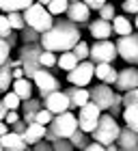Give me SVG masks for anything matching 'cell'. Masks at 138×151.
Here are the masks:
<instances>
[{
  "label": "cell",
  "instance_id": "cell-54",
  "mask_svg": "<svg viewBox=\"0 0 138 151\" xmlns=\"http://www.w3.org/2000/svg\"><path fill=\"white\" fill-rule=\"evenodd\" d=\"M69 2H73V0H69Z\"/></svg>",
  "mask_w": 138,
  "mask_h": 151
},
{
  "label": "cell",
  "instance_id": "cell-5",
  "mask_svg": "<svg viewBox=\"0 0 138 151\" xmlns=\"http://www.w3.org/2000/svg\"><path fill=\"white\" fill-rule=\"evenodd\" d=\"M41 43H22L19 47V60H22V69L26 78H32V73L41 67L39 54H41Z\"/></svg>",
  "mask_w": 138,
  "mask_h": 151
},
{
  "label": "cell",
  "instance_id": "cell-40",
  "mask_svg": "<svg viewBox=\"0 0 138 151\" xmlns=\"http://www.w3.org/2000/svg\"><path fill=\"white\" fill-rule=\"evenodd\" d=\"M9 54H11L9 43L4 41V37H0V65H4L6 60H9Z\"/></svg>",
  "mask_w": 138,
  "mask_h": 151
},
{
  "label": "cell",
  "instance_id": "cell-13",
  "mask_svg": "<svg viewBox=\"0 0 138 151\" xmlns=\"http://www.w3.org/2000/svg\"><path fill=\"white\" fill-rule=\"evenodd\" d=\"M43 108H47L52 114H58V112H65L71 108V104H69V97L65 91H60V88H56V91L47 93L43 97Z\"/></svg>",
  "mask_w": 138,
  "mask_h": 151
},
{
  "label": "cell",
  "instance_id": "cell-21",
  "mask_svg": "<svg viewBox=\"0 0 138 151\" xmlns=\"http://www.w3.org/2000/svg\"><path fill=\"white\" fill-rule=\"evenodd\" d=\"M11 91H15L19 99L32 97V82H30V78H26V76H22V78H15V80L11 82Z\"/></svg>",
  "mask_w": 138,
  "mask_h": 151
},
{
  "label": "cell",
  "instance_id": "cell-31",
  "mask_svg": "<svg viewBox=\"0 0 138 151\" xmlns=\"http://www.w3.org/2000/svg\"><path fill=\"white\" fill-rule=\"evenodd\" d=\"M6 19H9V24H11L13 30H22L24 26H26L22 11H9V13H6Z\"/></svg>",
  "mask_w": 138,
  "mask_h": 151
},
{
  "label": "cell",
  "instance_id": "cell-3",
  "mask_svg": "<svg viewBox=\"0 0 138 151\" xmlns=\"http://www.w3.org/2000/svg\"><path fill=\"white\" fill-rule=\"evenodd\" d=\"M119 123H116V119L112 114H108V112H101L99 114V119H97V125H95V129L91 132L93 136V140H99L104 147L110 145V142H114L116 140V136H119Z\"/></svg>",
  "mask_w": 138,
  "mask_h": 151
},
{
  "label": "cell",
  "instance_id": "cell-25",
  "mask_svg": "<svg viewBox=\"0 0 138 151\" xmlns=\"http://www.w3.org/2000/svg\"><path fill=\"white\" fill-rule=\"evenodd\" d=\"M34 0H0V11H24L26 6H30Z\"/></svg>",
  "mask_w": 138,
  "mask_h": 151
},
{
  "label": "cell",
  "instance_id": "cell-49",
  "mask_svg": "<svg viewBox=\"0 0 138 151\" xmlns=\"http://www.w3.org/2000/svg\"><path fill=\"white\" fill-rule=\"evenodd\" d=\"M9 132V123H4V119H0V136Z\"/></svg>",
  "mask_w": 138,
  "mask_h": 151
},
{
  "label": "cell",
  "instance_id": "cell-7",
  "mask_svg": "<svg viewBox=\"0 0 138 151\" xmlns=\"http://www.w3.org/2000/svg\"><path fill=\"white\" fill-rule=\"evenodd\" d=\"M32 82H34V86L39 88V97L43 99L47 93H52V91H56V88H60V82H58V78L54 76L47 67H39L37 71L32 73V78H30Z\"/></svg>",
  "mask_w": 138,
  "mask_h": 151
},
{
  "label": "cell",
  "instance_id": "cell-15",
  "mask_svg": "<svg viewBox=\"0 0 138 151\" xmlns=\"http://www.w3.org/2000/svg\"><path fill=\"white\" fill-rule=\"evenodd\" d=\"M114 142H116V149L121 151H138V134L129 125L119 129V136Z\"/></svg>",
  "mask_w": 138,
  "mask_h": 151
},
{
  "label": "cell",
  "instance_id": "cell-47",
  "mask_svg": "<svg viewBox=\"0 0 138 151\" xmlns=\"http://www.w3.org/2000/svg\"><path fill=\"white\" fill-rule=\"evenodd\" d=\"M19 119V112L17 110H6V114H4V123H9V125H11V123H15Z\"/></svg>",
  "mask_w": 138,
  "mask_h": 151
},
{
  "label": "cell",
  "instance_id": "cell-19",
  "mask_svg": "<svg viewBox=\"0 0 138 151\" xmlns=\"http://www.w3.org/2000/svg\"><path fill=\"white\" fill-rule=\"evenodd\" d=\"M93 78H99L101 82H106V84H114V80H116V69L112 67V63H95Z\"/></svg>",
  "mask_w": 138,
  "mask_h": 151
},
{
  "label": "cell",
  "instance_id": "cell-53",
  "mask_svg": "<svg viewBox=\"0 0 138 151\" xmlns=\"http://www.w3.org/2000/svg\"><path fill=\"white\" fill-rule=\"evenodd\" d=\"M37 2H41V4H47V2H50V0H37Z\"/></svg>",
  "mask_w": 138,
  "mask_h": 151
},
{
  "label": "cell",
  "instance_id": "cell-30",
  "mask_svg": "<svg viewBox=\"0 0 138 151\" xmlns=\"http://www.w3.org/2000/svg\"><path fill=\"white\" fill-rule=\"evenodd\" d=\"M67 6H69V0H50V2L45 4V9L56 17V15H63L67 11Z\"/></svg>",
  "mask_w": 138,
  "mask_h": 151
},
{
  "label": "cell",
  "instance_id": "cell-4",
  "mask_svg": "<svg viewBox=\"0 0 138 151\" xmlns=\"http://www.w3.org/2000/svg\"><path fill=\"white\" fill-rule=\"evenodd\" d=\"M47 129H52L56 138H69V136L73 134V129H78V116L71 114L69 110L58 112L47 123Z\"/></svg>",
  "mask_w": 138,
  "mask_h": 151
},
{
  "label": "cell",
  "instance_id": "cell-38",
  "mask_svg": "<svg viewBox=\"0 0 138 151\" xmlns=\"http://www.w3.org/2000/svg\"><path fill=\"white\" fill-rule=\"evenodd\" d=\"M52 116H54V114L47 110V108H39V110L34 112V121H37V123H43V125H47V123L52 121Z\"/></svg>",
  "mask_w": 138,
  "mask_h": 151
},
{
  "label": "cell",
  "instance_id": "cell-32",
  "mask_svg": "<svg viewBox=\"0 0 138 151\" xmlns=\"http://www.w3.org/2000/svg\"><path fill=\"white\" fill-rule=\"evenodd\" d=\"M0 101H2V104L9 108V110H17L19 104H22V99L17 97V93H15V91H4V97L0 99Z\"/></svg>",
  "mask_w": 138,
  "mask_h": 151
},
{
  "label": "cell",
  "instance_id": "cell-24",
  "mask_svg": "<svg viewBox=\"0 0 138 151\" xmlns=\"http://www.w3.org/2000/svg\"><path fill=\"white\" fill-rule=\"evenodd\" d=\"M123 121L138 134V106H123Z\"/></svg>",
  "mask_w": 138,
  "mask_h": 151
},
{
  "label": "cell",
  "instance_id": "cell-29",
  "mask_svg": "<svg viewBox=\"0 0 138 151\" xmlns=\"http://www.w3.org/2000/svg\"><path fill=\"white\" fill-rule=\"evenodd\" d=\"M22 112H37L39 108H43V99L41 97H28V99H22Z\"/></svg>",
  "mask_w": 138,
  "mask_h": 151
},
{
  "label": "cell",
  "instance_id": "cell-23",
  "mask_svg": "<svg viewBox=\"0 0 138 151\" xmlns=\"http://www.w3.org/2000/svg\"><path fill=\"white\" fill-rule=\"evenodd\" d=\"M78 63L80 60H78V56H75L71 50H65V52H60V56H56V65H58V69H63V71L73 69Z\"/></svg>",
  "mask_w": 138,
  "mask_h": 151
},
{
  "label": "cell",
  "instance_id": "cell-17",
  "mask_svg": "<svg viewBox=\"0 0 138 151\" xmlns=\"http://www.w3.org/2000/svg\"><path fill=\"white\" fill-rule=\"evenodd\" d=\"M88 30H91V37L93 39H110L112 35V24L108 22V19H93V22H88Z\"/></svg>",
  "mask_w": 138,
  "mask_h": 151
},
{
  "label": "cell",
  "instance_id": "cell-46",
  "mask_svg": "<svg viewBox=\"0 0 138 151\" xmlns=\"http://www.w3.org/2000/svg\"><path fill=\"white\" fill-rule=\"evenodd\" d=\"M82 2H84L91 11H99V6H101L104 2H108V0H82Z\"/></svg>",
  "mask_w": 138,
  "mask_h": 151
},
{
  "label": "cell",
  "instance_id": "cell-43",
  "mask_svg": "<svg viewBox=\"0 0 138 151\" xmlns=\"http://www.w3.org/2000/svg\"><path fill=\"white\" fill-rule=\"evenodd\" d=\"M32 149H34V151H52V142L45 140V138H39V140L32 145Z\"/></svg>",
  "mask_w": 138,
  "mask_h": 151
},
{
  "label": "cell",
  "instance_id": "cell-41",
  "mask_svg": "<svg viewBox=\"0 0 138 151\" xmlns=\"http://www.w3.org/2000/svg\"><path fill=\"white\" fill-rule=\"evenodd\" d=\"M11 30H13V28H11L9 19H6V13H2V15H0V37H6Z\"/></svg>",
  "mask_w": 138,
  "mask_h": 151
},
{
  "label": "cell",
  "instance_id": "cell-6",
  "mask_svg": "<svg viewBox=\"0 0 138 151\" xmlns=\"http://www.w3.org/2000/svg\"><path fill=\"white\" fill-rule=\"evenodd\" d=\"M114 45H116V56H121L125 63L138 67V30L119 37Z\"/></svg>",
  "mask_w": 138,
  "mask_h": 151
},
{
  "label": "cell",
  "instance_id": "cell-11",
  "mask_svg": "<svg viewBox=\"0 0 138 151\" xmlns=\"http://www.w3.org/2000/svg\"><path fill=\"white\" fill-rule=\"evenodd\" d=\"M112 97H114V91L110 88V84H106V82H99V84H95L91 91H88V99H91L101 112L108 110V106L112 104Z\"/></svg>",
  "mask_w": 138,
  "mask_h": 151
},
{
  "label": "cell",
  "instance_id": "cell-42",
  "mask_svg": "<svg viewBox=\"0 0 138 151\" xmlns=\"http://www.w3.org/2000/svg\"><path fill=\"white\" fill-rule=\"evenodd\" d=\"M125 13H138V0H123V6H121Z\"/></svg>",
  "mask_w": 138,
  "mask_h": 151
},
{
  "label": "cell",
  "instance_id": "cell-44",
  "mask_svg": "<svg viewBox=\"0 0 138 151\" xmlns=\"http://www.w3.org/2000/svg\"><path fill=\"white\" fill-rule=\"evenodd\" d=\"M26 125H28V123H26V121L22 119V116H19V119H17L15 123H11V125H9V129H13V132H17V134H24Z\"/></svg>",
  "mask_w": 138,
  "mask_h": 151
},
{
  "label": "cell",
  "instance_id": "cell-26",
  "mask_svg": "<svg viewBox=\"0 0 138 151\" xmlns=\"http://www.w3.org/2000/svg\"><path fill=\"white\" fill-rule=\"evenodd\" d=\"M17 32H19V41H22V43H39V39H41V32L34 30L28 24H26L22 30H17Z\"/></svg>",
  "mask_w": 138,
  "mask_h": 151
},
{
  "label": "cell",
  "instance_id": "cell-45",
  "mask_svg": "<svg viewBox=\"0 0 138 151\" xmlns=\"http://www.w3.org/2000/svg\"><path fill=\"white\" fill-rule=\"evenodd\" d=\"M4 41L9 43V47H11V50H13V47H17V30H11L9 35L4 37Z\"/></svg>",
  "mask_w": 138,
  "mask_h": 151
},
{
  "label": "cell",
  "instance_id": "cell-14",
  "mask_svg": "<svg viewBox=\"0 0 138 151\" xmlns=\"http://www.w3.org/2000/svg\"><path fill=\"white\" fill-rule=\"evenodd\" d=\"M114 86L119 93H125L129 88H136L138 86V67H125V69L116 71V80H114Z\"/></svg>",
  "mask_w": 138,
  "mask_h": 151
},
{
  "label": "cell",
  "instance_id": "cell-33",
  "mask_svg": "<svg viewBox=\"0 0 138 151\" xmlns=\"http://www.w3.org/2000/svg\"><path fill=\"white\" fill-rule=\"evenodd\" d=\"M39 63H41V67H47V69L56 67V52H52V50H41Z\"/></svg>",
  "mask_w": 138,
  "mask_h": 151
},
{
  "label": "cell",
  "instance_id": "cell-37",
  "mask_svg": "<svg viewBox=\"0 0 138 151\" xmlns=\"http://www.w3.org/2000/svg\"><path fill=\"white\" fill-rule=\"evenodd\" d=\"M114 15H116V6H114V4L104 2V4L99 6V17H101V19H108V22H110Z\"/></svg>",
  "mask_w": 138,
  "mask_h": 151
},
{
  "label": "cell",
  "instance_id": "cell-20",
  "mask_svg": "<svg viewBox=\"0 0 138 151\" xmlns=\"http://www.w3.org/2000/svg\"><path fill=\"white\" fill-rule=\"evenodd\" d=\"M43 134H45V125H43V123L30 121L28 125H26V129H24L22 138L28 142V145H34V142H37L39 138H43Z\"/></svg>",
  "mask_w": 138,
  "mask_h": 151
},
{
  "label": "cell",
  "instance_id": "cell-52",
  "mask_svg": "<svg viewBox=\"0 0 138 151\" xmlns=\"http://www.w3.org/2000/svg\"><path fill=\"white\" fill-rule=\"evenodd\" d=\"M134 26H136V30H138V13H136V22H134Z\"/></svg>",
  "mask_w": 138,
  "mask_h": 151
},
{
  "label": "cell",
  "instance_id": "cell-27",
  "mask_svg": "<svg viewBox=\"0 0 138 151\" xmlns=\"http://www.w3.org/2000/svg\"><path fill=\"white\" fill-rule=\"evenodd\" d=\"M11 82H13V76H11V65H9V63L0 65V93L9 91V88H11Z\"/></svg>",
  "mask_w": 138,
  "mask_h": 151
},
{
  "label": "cell",
  "instance_id": "cell-8",
  "mask_svg": "<svg viewBox=\"0 0 138 151\" xmlns=\"http://www.w3.org/2000/svg\"><path fill=\"white\" fill-rule=\"evenodd\" d=\"M116 58V45L108 39H97L91 45V52H88V60L93 63H112Z\"/></svg>",
  "mask_w": 138,
  "mask_h": 151
},
{
  "label": "cell",
  "instance_id": "cell-39",
  "mask_svg": "<svg viewBox=\"0 0 138 151\" xmlns=\"http://www.w3.org/2000/svg\"><path fill=\"white\" fill-rule=\"evenodd\" d=\"M73 145L69 142V138H56L52 140V151H71Z\"/></svg>",
  "mask_w": 138,
  "mask_h": 151
},
{
  "label": "cell",
  "instance_id": "cell-51",
  "mask_svg": "<svg viewBox=\"0 0 138 151\" xmlns=\"http://www.w3.org/2000/svg\"><path fill=\"white\" fill-rule=\"evenodd\" d=\"M6 110H9V108H6L2 101H0V119H4V114H6Z\"/></svg>",
  "mask_w": 138,
  "mask_h": 151
},
{
  "label": "cell",
  "instance_id": "cell-2",
  "mask_svg": "<svg viewBox=\"0 0 138 151\" xmlns=\"http://www.w3.org/2000/svg\"><path fill=\"white\" fill-rule=\"evenodd\" d=\"M22 15H24V22L28 26H32L34 30H39V32H45L54 24V15L45 9V4L37 2V0H34L30 6H26L22 11Z\"/></svg>",
  "mask_w": 138,
  "mask_h": 151
},
{
  "label": "cell",
  "instance_id": "cell-36",
  "mask_svg": "<svg viewBox=\"0 0 138 151\" xmlns=\"http://www.w3.org/2000/svg\"><path fill=\"white\" fill-rule=\"evenodd\" d=\"M121 99H123V106H138V86L125 91L121 95Z\"/></svg>",
  "mask_w": 138,
  "mask_h": 151
},
{
  "label": "cell",
  "instance_id": "cell-12",
  "mask_svg": "<svg viewBox=\"0 0 138 151\" xmlns=\"http://www.w3.org/2000/svg\"><path fill=\"white\" fill-rule=\"evenodd\" d=\"M65 15H67V19H71L78 28H84L88 24V19H91V9H88L82 0H73V2H69Z\"/></svg>",
  "mask_w": 138,
  "mask_h": 151
},
{
  "label": "cell",
  "instance_id": "cell-9",
  "mask_svg": "<svg viewBox=\"0 0 138 151\" xmlns=\"http://www.w3.org/2000/svg\"><path fill=\"white\" fill-rule=\"evenodd\" d=\"M93 71H95V63L93 60H80L73 69H69L67 73V80L69 84H75V86H88V82L93 80Z\"/></svg>",
  "mask_w": 138,
  "mask_h": 151
},
{
  "label": "cell",
  "instance_id": "cell-48",
  "mask_svg": "<svg viewBox=\"0 0 138 151\" xmlns=\"http://www.w3.org/2000/svg\"><path fill=\"white\" fill-rule=\"evenodd\" d=\"M106 147L101 145L99 140H93V142H86V147H84V151H104Z\"/></svg>",
  "mask_w": 138,
  "mask_h": 151
},
{
  "label": "cell",
  "instance_id": "cell-18",
  "mask_svg": "<svg viewBox=\"0 0 138 151\" xmlns=\"http://www.w3.org/2000/svg\"><path fill=\"white\" fill-rule=\"evenodd\" d=\"M65 93H67V97H69L71 108H80V106H84L86 101H88V91H86V86H75V84H71Z\"/></svg>",
  "mask_w": 138,
  "mask_h": 151
},
{
  "label": "cell",
  "instance_id": "cell-34",
  "mask_svg": "<svg viewBox=\"0 0 138 151\" xmlns=\"http://www.w3.org/2000/svg\"><path fill=\"white\" fill-rule=\"evenodd\" d=\"M71 52L75 54V56H78V60H86L88 58V52H91V45L86 43V41H78V43H75L73 47H71Z\"/></svg>",
  "mask_w": 138,
  "mask_h": 151
},
{
  "label": "cell",
  "instance_id": "cell-16",
  "mask_svg": "<svg viewBox=\"0 0 138 151\" xmlns=\"http://www.w3.org/2000/svg\"><path fill=\"white\" fill-rule=\"evenodd\" d=\"M0 145H2V149H9V151H26L30 145L22 138V134L13 132V129H9L6 134L0 136Z\"/></svg>",
  "mask_w": 138,
  "mask_h": 151
},
{
  "label": "cell",
  "instance_id": "cell-28",
  "mask_svg": "<svg viewBox=\"0 0 138 151\" xmlns=\"http://www.w3.org/2000/svg\"><path fill=\"white\" fill-rule=\"evenodd\" d=\"M69 142L73 145V149H84L86 147V142H88V134L86 132H82V129H73V134L69 136Z\"/></svg>",
  "mask_w": 138,
  "mask_h": 151
},
{
  "label": "cell",
  "instance_id": "cell-10",
  "mask_svg": "<svg viewBox=\"0 0 138 151\" xmlns=\"http://www.w3.org/2000/svg\"><path fill=\"white\" fill-rule=\"evenodd\" d=\"M99 114H101V110H99V108L93 104L91 99H88L84 106H80V114H78V127L82 129V132L91 134L93 129H95V125H97Z\"/></svg>",
  "mask_w": 138,
  "mask_h": 151
},
{
  "label": "cell",
  "instance_id": "cell-50",
  "mask_svg": "<svg viewBox=\"0 0 138 151\" xmlns=\"http://www.w3.org/2000/svg\"><path fill=\"white\" fill-rule=\"evenodd\" d=\"M22 119H24L26 123H30V121H34V112H22Z\"/></svg>",
  "mask_w": 138,
  "mask_h": 151
},
{
  "label": "cell",
  "instance_id": "cell-22",
  "mask_svg": "<svg viewBox=\"0 0 138 151\" xmlns=\"http://www.w3.org/2000/svg\"><path fill=\"white\" fill-rule=\"evenodd\" d=\"M110 24H112V32H116L119 37L134 32V24L129 22V19H127L125 15H114L112 19H110Z\"/></svg>",
  "mask_w": 138,
  "mask_h": 151
},
{
  "label": "cell",
  "instance_id": "cell-35",
  "mask_svg": "<svg viewBox=\"0 0 138 151\" xmlns=\"http://www.w3.org/2000/svg\"><path fill=\"white\" fill-rule=\"evenodd\" d=\"M121 108H123V99H121V93H114V97H112V104H110L108 106V114H112L114 116V119H116V116H121Z\"/></svg>",
  "mask_w": 138,
  "mask_h": 151
},
{
  "label": "cell",
  "instance_id": "cell-1",
  "mask_svg": "<svg viewBox=\"0 0 138 151\" xmlns=\"http://www.w3.org/2000/svg\"><path fill=\"white\" fill-rule=\"evenodd\" d=\"M82 39L80 28L75 26L71 19H56L45 32H41L39 43L43 50H52V52H65L71 50V47Z\"/></svg>",
  "mask_w": 138,
  "mask_h": 151
}]
</instances>
